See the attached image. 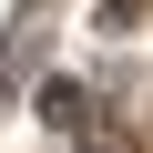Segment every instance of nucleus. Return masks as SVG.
<instances>
[{"mask_svg": "<svg viewBox=\"0 0 153 153\" xmlns=\"http://www.w3.org/2000/svg\"><path fill=\"white\" fill-rule=\"evenodd\" d=\"M41 123H61V133L82 123V82H41Z\"/></svg>", "mask_w": 153, "mask_h": 153, "instance_id": "obj_1", "label": "nucleus"}, {"mask_svg": "<svg viewBox=\"0 0 153 153\" xmlns=\"http://www.w3.org/2000/svg\"><path fill=\"white\" fill-rule=\"evenodd\" d=\"M133 10H143V0H102V31H133Z\"/></svg>", "mask_w": 153, "mask_h": 153, "instance_id": "obj_2", "label": "nucleus"}]
</instances>
